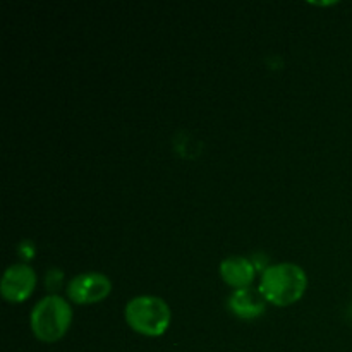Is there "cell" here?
Returning <instances> with one entry per match:
<instances>
[{"label": "cell", "mask_w": 352, "mask_h": 352, "mask_svg": "<svg viewBox=\"0 0 352 352\" xmlns=\"http://www.w3.org/2000/svg\"><path fill=\"white\" fill-rule=\"evenodd\" d=\"M308 287L306 272L294 263H277L268 267L261 275L260 289L265 301L275 306H291L305 296Z\"/></svg>", "instance_id": "cell-1"}, {"label": "cell", "mask_w": 352, "mask_h": 352, "mask_svg": "<svg viewBox=\"0 0 352 352\" xmlns=\"http://www.w3.org/2000/svg\"><path fill=\"white\" fill-rule=\"evenodd\" d=\"M30 323L38 340L54 344L67 333L72 323V309L65 299L47 296L34 305Z\"/></svg>", "instance_id": "cell-2"}, {"label": "cell", "mask_w": 352, "mask_h": 352, "mask_svg": "<svg viewBox=\"0 0 352 352\" xmlns=\"http://www.w3.org/2000/svg\"><path fill=\"white\" fill-rule=\"evenodd\" d=\"M124 316L131 329L144 337H160L170 325L172 313L167 302L157 296H138L126 305Z\"/></svg>", "instance_id": "cell-3"}, {"label": "cell", "mask_w": 352, "mask_h": 352, "mask_svg": "<svg viewBox=\"0 0 352 352\" xmlns=\"http://www.w3.org/2000/svg\"><path fill=\"white\" fill-rule=\"evenodd\" d=\"M112 291V282L100 272L79 274L69 282L67 296L76 305H96Z\"/></svg>", "instance_id": "cell-4"}, {"label": "cell", "mask_w": 352, "mask_h": 352, "mask_svg": "<svg viewBox=\"0 0 352 352\" xmlns=\"http://www.w3.org/2000/svg\"><path fill=\"white\" fill-rule=\"evenodd\" d=\"M34 285H36V274L33 268L26 263H16L10 265L3 274L0 292L6 301L19 305L33 294Z\"/></svg>", "instance_id": "cell-5"}, {"label": "cell", "mask_w": 352, "mask_h": 352, "mask_svg": "<svg viewBox=\"0 0 352 352\" xmlns=\"http://www.w3.org/2000/svg\"><path fill=\"white\" fill-rule=\"evenodd\" d=\"M220 277L227 285L234 289L250 287L254 280V267L243 256H230L220 263Z\"/></svg>", "instance_id": "cell-6"}, {"label": "cell", "mask_w": 352, "mask_h": 352, "mask_svg": "<svg viewBox=\"0 0 352 352\" xmlns=\"http://www.w3.org/2000/svg\"><path fill=\"white\" fill-rule=\"evenodd\" d=\"M229 308L243 320L258 318L265 311V298L260 291H253L250 287L239 289L229 298Z\"/></svg>", "instance_id": "cell-7"}]
</instances>
